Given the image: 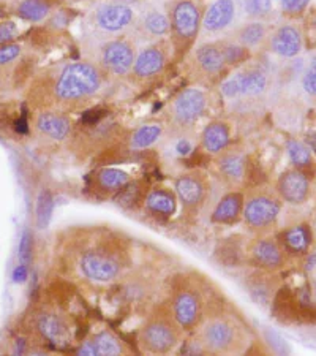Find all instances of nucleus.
Listing matches in <instances>:
<instances>
[{
    "label": "nucleus",
    "mask_w": 316,
    "mask_h": 356,
    "mask_svg": "<svg viewBox=\"0 0 316 356\" xmlns=\"http://www.w3.org/2000/svg\"><path fill=\"white\" fill-rule=\"evenodd\" d=\"M198 343L212 355H240L249 346V332L231 315H212L198 326Z\"/></svg>",
    "instance_id": "f257e3e1"
},
{
    "label": "nucleus",
    "mask_w": 316,
    "mask_h": 356,
    "mask_svg": "<svg viewBox=\"0 0 316 356\" xmlns=\"http://www.w3.org/2000/svg\"><path fill=\"white\" fill-rule=\"evenodd\" d=\"M101 88V73L89 62H74L60 70L53 86V95L62 103L79 102L92 97Z\"/></svg>",
    "instance_id": "f03ea898"
},
{
    "label": "nucleus",
    "mask_w": 316,
    "mask_h": 356,
    "mask_svg": "<svg viewBox=\"0 0 316 356\" xmlns=\"http://www.w3.org/2000/svg\"><path fill=\"white\" fill-rule=\"evenodd\" d=\"M182 330L169 312L158 311L146 320L138 332V343L142 352L151 355H168L181 346Z\"/></svg>",
    "instance_id": "7ed1b4c3"
},
{
    "label": "nucleus",
    "mask_w": 316,
    "mask_h": 356,
    "mask_svg": "<svg viewBox=\"0 0 316 356\" xmlns=\"http://www.w3.org/2000/svg\"><path fill=\"white\" fill-rule=\"evenodd\" d=\"M171 315L182 331L198 330L204 320V301L201 293L192 285L176 289L171 300Z\"/></svg>",
    "instance_id": "20e7f679"
},
{
    "label": "nucleus",
    "mask_w": 316,
    "mask_h": 356,
    "mask_svg": "<svg viewBox=\"0 0 316 356\" xmlns=\"http://www.w3.org/2000/svg\"><path fill=\"white\" fill-rule=\"evenodd\" d=\"M122 261L106 249H90L79 257V271L94 282H113L122 273Z\"/></svg>",
    "instance_id": "39448f33"
},
{
    "label": "nucleus",
    "mask_w": 316,
    "mask_h": 356,
    "mask_svg": "<svg viewBox=\"0 0 316 356\" xmlns=\"http://www.w3.org/2000/svg\"><path fill=\"white\" fill-rule=\"evenodd\" d=\"M174 192L183 214L197 216L208 198V181L198 171H190L174 181Z\"/></svg>",
    "instance_id": "423d86ee"
},
{
    "label": "nucleus",
    "mask_w": 316,
    "mask_h": 356,
    "mask_svg": "<svg viewBox=\"0 0 316 356\" xmlns=\"http://www.w3.org/2000/svg\"><path fill=\"white\" fill-rule=\"evenodd\" d=\"M169 21L176 42L185 48L197 38L203 18H201L199 8L192 0H181L172 8Z\"/></svg>",
    "instance_id": "0eeeda50"
},
{
    "label": "nucleus",
    "mask_w": 316,
    "mask_h": 356,
    "mask_svg": "<svg viewBox=\"0 0 316 356\" xmlns=\"http://www.w3.org/2000/svg\"><path fill=\"white\" fill-rule=\"evenodd\" d=\"M280 211L281 206L277 200L271 195L258 193L251 195L244 203L242 217L251 229H264L277 220Z\"/></svg>",
    "instance_id": "6e6552de"
},
{
    "label": "nucleus",
    "mask_w": 316,
    "mask_h": 356,
    "mask_svg": "<svg viewBox=\"0 0 316 356\" xmlns=\"http://www.w3.org/2000/svg\"><path fill=\"white\" fill-rule=\"evenodd\" d=\"M135 59V48L130 42L122 38L109 40L100 49L101 65L117 76H124V74H128L133 70Z\"/></svg>",
    "instance_id": "1a4fd4ad"
},
{
    "label": "nucleus",
    "mask_w": 316,
    "mask_h": 356,
    "mask_svg": "<svg viewBox=\"0 0 316 356\" xmlns=\"http://www.w3.org/2000/svg\"><path fill=\"white\" fill-rule=\"evenodd\" d=\"M208 108V97L201 89L188 88L181 90L172 102V116L181 125H192L203 116Z\"/></svg>",
    "instance_id": "9d476101"
},
{
    "label": "nucleus",
    "mask_w": 316,
    "mask_h": 356,
    "mask_svg": "<svg viewBox=\"0 0 316 356\" xmlns=\"http://www.w3.org/2000/svg\"><path fill=\"white\" fill-rule=\"evenodd\" d=\"M267 76L260 70H245L228 78L220 86L223 97L235 99V97H258L267 89Z\"/></svg>",
    "instance_id": "9b49d317"
},
{
    "label": "nucleus",
    "mask_w": 316,
    "mask_h": 356,
    "mask_svg": "<svg viewBox=\"0 0 316 356\" xmlns=\"http://www.w3.org/2000/svg\"><path fill=\"white\" fill-rule=\"evenodd\" d=\"M37 331L46 342L63 348L72 343V330L65 317L56 312H42L35 320Z\"/></svg>",
    "instance_id": "f8f14e48"
},
{
    "label": "nucleus",
    "mask_w": 316,
    "mask_h": 356,
    "mask_svg": "<svg viewBox=\"0 0 316 356\" xmlns=\"http://www.w3.org/2000/svg\"><path fill=\"white\" fill-rule=\"evenodd\" d=\"M135 21V11L122 3L105 5L95 13V27L105 33H119Z\"/></svg>",
    "instance_id": "ddd939ff"
},
{
    "label": "nucleus",
    "mask_w": 316,
    "mask_h": 356,
    "mask_svg": "<svg viewBox=\"0 0 316 356\" xmlns=\"http://www.w3.org/2000/svg\"><path fill=\"white\" fill-rule=\"evenodd\" d=\"M239 7L235 0H215L203 16L201 27L206 33H220L238 19Z\"/></svg>",
    "instance_id": "4468645a"
},
{
    "label": "nucleus",
    "mask_w": 316,
    "mask_h": 356,
    "mask_svg": "<svg viewBox=\"0 0 316 356\" xmlns=\"http://www.w3.org/2000/svg\"><path fill=\"white\" fill-rule=\"evenodd\" d=\"M177 204H179V201H177L176 192L163 186L151 188L144 200L146 212L158 220H166L171 216H174V212L177 211Z\"/></svg>",
    "instance_id": "2eb2a0df"
},
{
    "label": "nucleus",
    "mask_w": 316,
    "mask_h": 356,
    "mask_svg": "<svg viewBox=\"0 0 316 356\" xmlns=\"http://www.w3.org/2000/svg\"><path fill=\"white\" fill-rule=\"evenodd\" d=\"M249 257L253 265L263 269H278L285 260L281 247L271 238L256 239L250 245Z\"/></svg>",
    "instance_id": "dca6fc26"
},
{
    "label": "nucleus",
    "mask_w": 316,
    "mask_h": 356,
    "mask_svg": "<svg viewBox=\"0 0 316 356\" xmlns=\"http://www.w3.org/2000/svg\"><path fill=\"white\" fill-rule=\"evenodd\" d=\"M278 193L281 200L290 204H302L308 197L310 184L306 175L297 170H290L281 175L278 179Z\"/></svg>",
    "instance_id": "f3484780"
},
{
    "label": "nucleus",
    "mask_w": 316,
    "mask_h": 356,
    "mask_svg": "<svg viewBox=\"0 0 316 356\" xmlns=\"http://www.w3.org/2000/svg\"><path fill=\"white\" fill-rule=\"evenodd\" d=\"M244 195L240 192H229L218 201L210 220L218 225H234L238 223L244 212Z\"/></svg>",
    "instance_id": "a211bd4d"
},
{
    "label": "nucleus",
    "mask_w": 316,
    "mask_h": 356,
    "mask_svg": "<svg viewBox=\"0 0 316 356\" xmlns=\"http://www.w3.org/2000/svg\"><path fill=\"white\" fill-rule=\"evenodd\" d=\"M194 62L199 70L208 76H217L228 65L222 43H208L201 46L194 54Z\"/></svg>",
    "instance_id": "6ab92c4d"
},
{
    "label": "nucleus",
    "mask_w": 316,
    "mask_h": 356,
    "mask_svg": "<svg viewBox=\"0 0 316 356\" xmlns=\"http://www.w3.org/2000/svg\"><path fill=\"white\" fill-rule=\"evenodd\" d=\"M166 57L160 46H147L136 56L133 73L138 78H151L158 74L165 68Z\"/></svg>",
    "instance_id": "aec40b11"
},
{
    "label": "nucleus",
    "mask_w": 316,
    "mask_h": 356,
    "mask_svg": "<svg viewBox=\"0 0 316 356\" xmlns=\"http://www.w3.org/2000/svg\"><path fill=\"white\" fill-rule=\"evenodd\" d=\"M271 44L275 54L285 57V59H291V57H296L301 53L302 38L296 27L281 26L272 35Z\"/></svg>",
    "instance_id": "412c9836"
},
{
    "label": "nucleus",
    "mask_w": 316,
    "mask_h": 356,
    "mask_svg": "<svg viewBox=\"0 0 316 356\" xmlns=\"http://www.w3.org/2000/svg\"><path fill=\"white\" fill-rule=\"evenodd\" d=\"M125 348L122 342L109 331H101L99 334H95L88 342H84L81 347H79L78 353L79 355H97V356H105V355H120L124 353Z\"/></svg>",
    "instance_id": "4be33fe9"
},
{
    "label": "nucleus",
    "mask_w": 316,
    "mask_h": 356,
    "mask_svg": "<svg viewBox=\"0 0 316 356\" xmlns=\"http://www.w3.org/2000/svg\"><path fill=\"white\" fill-rule=\"evenodd\" d=\"M35 127L37 130L46 138H51L54 141H62L65 140L70 134L72 124L65 116L57 113H51V111H44L40 113L35 120Z\"/></svg>",
    "instance_id": "5701e85b"
},
{
    "label": "nucleus",
    "mask_w": 316,
    "mask_h": 356,
    "mask_svg": "<svg viewBox=\"0 0 316 356\" xmlns=\"http://www.w3.org/2000/svg\"><path fill=\"white\" fill-rule=\"evenodd\" d=\"M131 181L130 175L119 168H103L94 176V188L100 195H116Z\"/></svg>",
    "instance_id": "b1692460"
},
{
    "label": "nucleus",
    "mask_w": 316,
    "mask_h": 356,
    "mask_svg": "<svg viewBox=\"0 0 316 356\" xmlns=\"http://www.w3.org/2000/svg\"><path fill=\"white\" fill-rule=\"evenodd\" d=\"M228 143L229 127L225 122H222V120L210 122L203 130V135H201V145H203L204 151L209 154H220L222 151H225Z\"/></svg>",
    "instance_id": "393cba45"
},
{
    "label": "nucleus",
    "mask_w": 316,
    "mask_h": 356,
    "mask_svg": "<svg viewBox=\"0 0 316 356\" xmlns=\"http://www.w3.org/2000/svg\"><path fill=\"white\" fill-rule=\"evenodd\" d=\"M218 171L229 184H240L247 176V159L240 154H225L218 160Z\"/></svg>",
    "instance_id": "a878e982"
},
{
    "label": "nucleus",
    "mask_w": 316,
    "mask_h": 356,
    "mask_svg": "<svg viewBox=\"0 0 316 356\" xmlns=\"http://www.w3.org/2000/svg\"><path fill=\"white\" fill-rule=\"evenodd\" d=\"M235 37H238V43L242 44L244 48H258V46L263 44L264 40L267 38V26L260 21L249 22V24L239 29Z\"/></svg>",
    "instance_id": "bb28decb"
},
{
    "label": "nucleus",
    "mask_w": 316,
    "mask_h": 356,
    "mask_svg": "<svg viewBox=\"0 0 316 356\" xmlns=\"http://www.w3.org/2000/svg\"><path fill=\"white\" fill-rule=\"evenodd\" d=\"M310 232L307 227L303 225H296L286 229L283 233V244L286 250L292 252V254H306L310 247Z\"/></svg>",
    "instance_id": "cd10ccee"
},
{
    "label": "nucleus",
    "mask_w": 316,
    "mask_h": 356,
    "mask_svg": "<svg viewBox=\"0 0 316 356\" xmlns=\"http://www.w3.org/2000/svg\"><path fill=\"white\" fill-rule=\"evenodd\" d=\"M141 29L149 37H165L168 35L171 31V21L165 13H160V11H149L141 21Z\"/></svg>",
    "instance_id": "c85d7f7f"
},
{
    "label": "nucleus",
    "mask_w": 316,
    "mask_h": 356,
    "mask_svg": "<svg viewBox=\"0 0 316 356\" xmlns=\"http://www.w3.org/2000/svg\"><path fill=\"white\" fill-rule=\"evenodd\" d=\"M162 136V125L158 124H146L141 125L140 129L133 131L130 138V146L140 151V149H147L155 145Z\"/></svg>",
    "instance_id": "c756f323"
},
{
    "label": "nucleus",
    "mask_w": 316,
    "mask_h": 356,
    "mask_svg": "<svg viewBox=\"0 0 316 356\" xmlns=\"http://www.w3.org/2000/svg\"><path fill=\"white\" fill-rule=\"evenodd\" d=\"M144 200H146V195L142 193V188L138 186V184L131 182V181L126 184L122 191L116 193L117 204L120 206V208H125V209L136 208L141 201H142V204H144Z\"/></svg>",
    "instance_id": "7c9ffc66"
},
{
    "label": "nucleus",
    "mask_w": 316,
    "mask_h": 356,
    "mask_svg": "<svg viewBox=\"0 0 316 356\" xmlns=\"http://www.w3.org/2000/svg\"><path fill=\"white\" fill-rule=\"evenodd\" d=\"M18 13L21 18L31 22L43 21L49 13V5L44 0H24L19 5Z\"/></svg>",
    "instance_id": "2f4dec72"
},
{
    "label": "nucleus",
    "mask_w": 316,
    "mask_h": 356,
    "mask_svg": "<svg viewBox=\"0 0 316 356\" xmlns=\"http://www.w3.org/2000/svg\"><path fill=\"white\" fill-rule=\"evenodd\" d=\"M53 209H54V198L53 195H51V192L49 191L40 192L37 198V208H35L37 227L40 229L48 227L51 216H53Z\"/></svg>",
    "instance_id": "473e14b6"
},
{
    "label": "nucleus",
    "mask_w": 316,
    "mask_h": 356,
    "mask_svg": "<svg viewBox=\"0 0 316 356\" xmlns=\"http://www.w3.org/2000/svg\"><path fill=\"white\" fill-rule=\"evenodd\" d=\"M288 156L290 160L296 166H307L312 162V151H310V147H307L303 143L297 141V140H291L288 141Z\"/></svg>",
    "instance_id": "72a5a7b5"
},
{
    "label": "nucleus",
    "mask_w": 316,
    "mask_h": 356,
    "mask_svg": "<svg viewBox=\"0 0 316 356\" xmlns=\"http://www.w3.org/2000/svg\"><path fill=\"white\" fill-rule=\"evenodd\" d=\"M242 8L247 16L260 19L271 13L274 5H272V0H244Z\"/></svg>",
    "instance_id": "f704fd0d"
},
{
    "label": "nucleus",
    "mask_w": 316,
    "mask_h": 356,
    "mask_svg": "<svg viewBox=\"0 0 316 356\" xmlns=\"http://www.w3.org/2000/svg\"><path fill=\"white\" fill-rule=\"evenodd\" d=\"M223 44V53H225V59L228 65L240 64L249 57V49L244 48L239 43H222Z\"/></svg>",
    "instance_id": "c9c22d12"
},
{
    "label": "nucleus",
    "mask_w": 316,
    "mask_h": 356,
    "mask_svg": "<svg viewBox=\"0 0 316 356\" xmlns=\"http://www.w3.org/2000/svg\"><path fill=\"white\" fill-rule=\"evenodd\" d=\"M21 56V46L16 43H7L0 46V67L11 64Z\"/></svg>",
    "instance_id": "e433bc0d"
},
{
    "label": "nucleus",
    "mask_w": 316,
    "mask_h": 356,
    "mask_svg": "<svg viewBox=\"0 0 316 356\" xmlns=\"http://www.w3.org/2000/svg\"><path fill=\"white\" fill-rule=\"evenodd\" d=\"M302 88L310 97H316V64H313L303 73Z\"/></svg>",
    "instance_id": "4c0bfd02"
},
{
    "label": "nucleus",
    "mask_w": 316,
    "mask_h": 356,
    "mask_svg": "<svg viewBox=\"0 0 316 356\" xmlns=\"http://www.w3.org/2000/svg\"><path fill=\"white\" fill-rule=\"evenodd\" d=\"M16 33H18V27L15 22H2L0 24V46L10 43L16 37Z\"/></svg>",
    "instance_id": "58836bf2"
},
{
    "label": "nucleus",
    "mask_w": 316,
    "mask_h": 356,
    "mask_svg": "<svg viewBox=\"0 0 316 356\" xmlns=\"http://www.w3.org/2000/svg\"><path fill=\"white\" fill-rule=\"evenodd\" d=\"M31 254H32V238L26 233L24 238H22V241H21V247H19V258L24 265L31 261V258H32Z\"/></svg>",
    "instance_id": "ea45409f"
},
{
    "label": "nucleus",
    "mask_w": 316,
    "mask_h": 356,
    "mask_svg": "<svg viewBox=\"0 0 316 356\" xmlns=\"http://www.w3.org/2000/svg\"><path fill=\"white\" fill-rule=\"evenodd\" d=\"M310 0H281V7L290 13H297L307 7Z\"/></svg>",
    "instance_id": "a19ab883"
},
{
    "label": "nucleus",
    "mask_w": 316,
    "mask_h": 356,
    "mask_svg": "<svg viewBox=\"0 0 316 356\" xmlns=\"http://www.w3.org/2000/svg\"><path fill=\"white\" fill-rule=\"evenodd\" d=\"M174 151H176V154H179V156H182V157L188 156V154L193 151L192 140H188V138H179L174 145Z\"/></svg>",
    "instance_id": "79ce46f5"
},
{
    "label": "nucleus",
    "mask_w": 316,
    "mask_h": 356,
    "mask_svg": "<svg viewBox=\"0 0 316 356\" xmlns=\"http://www.w3.org/2000/svg\"><path fill=\"white\" fill-rule=\"evenodd\" d=\"M307 143H308V147L310 151L316 154V134H312L307 136Z\"/></svg>",
    "instance_id": "37998d69"
},
{
    "label": "nucleus",
    "mask_w": 316,
    "mask_h": 356,
    "mask_svg": "<svg viewBox=\"0 0 316 356\" xmlns=\"http://www.w3.org/2000/svg\"><path fill=\"white\" fill-rule=\"evenodd\" d=\"M315 293H316V280H315Z\"/></svg>",
    "instance_id": "c03bdc74"
}]
</instances>
